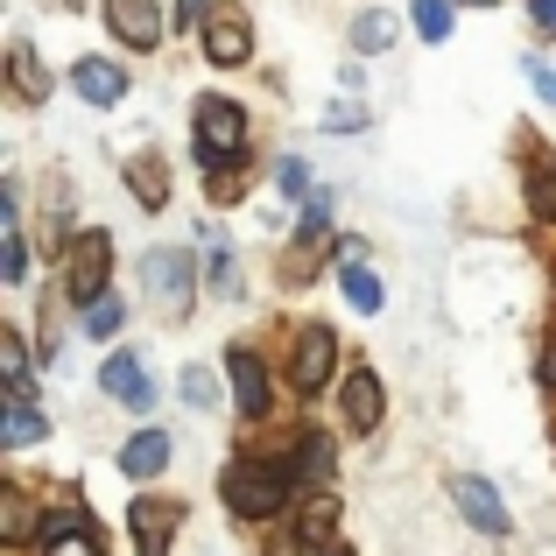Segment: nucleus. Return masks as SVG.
<instances>
[{
	"instance_id": "nucleus-1",
	"label": "nucleus",
	"mask_w": 556,
	"mask_h": 556,
	"mask_svg": "<svg viewBox=\"0 0 556 556\" xmlns=\"http://www.w3.org/2000/svg\"><path fill=\"white\" fill-rule=\"evenodd\" d=\"M289 486H296V472L289 465H232L226 472V501L240 521H268L289 507Z\"/></svg>"
},
{
	"instance_id": "nucleus-2",
	"label": "nucleus",
	"mask_w": 556,
	"mask_h": 556,
	"mask_svg": "<svg viewBox=\"0 0 556 556\" xmlns=\"http://www.w3.org/2000/svg\"><path fill=\"white\" fill-rule=\"evenodd\" d=\"M106 275H113V232H78V240L64 247V289L78 303H99L106 296Z\"/></svg>"
},
{
	"instance_id": "nucleus-3",
	"label": "nucleus",
	"mask_w": 556,
	"mask_h": 556,
	"mask_svg": "<svg viewBox=\"0 0 556 556\" xmlns=\"http://www.w3.org/2000/svg\"><path fill=\"white\" fill-rule=\"evenodd\" d=\"M190 275H198V268H190L184 247H155V254L141 261V289H149V303L163 317H184L190 311Z\"/></svg>"
},
{
	"instance_id": "nucleus-4",
	"label": "nucleus",
	"mask_w": 556,
	"mask_h": 556,
	"mask_svg": "<svg viewBox=\"0 0 556 556\" xmlns=\"http://www.w3.org/2000/svg\"><path fill=\"white\" fill-rule=\"evenodd\" d=\"M247 149V113L232 106V99H198V155L204 163H240Z\"/></svg>"
},
{
	"instance_id": "nucleus-5",
	"label": "nucleus",
	"mask_w": 556,
	"mask_h": 556,
	"mask_svg": "<svg viewBox=\"0 0 556 556\" xmlns=\"http://www.w3.org/2000/svg\"><path fill=\"white\" fill-rule=\"evenodd\" d=\"M127 529H135L141 556H169V543H177V529H184V507L163 501V493H141V501H127Z\"/></svg>"
},
{
	"instance_id": "nucleus-6",
	"label": "nucleus",
	"mask_w": 556,
	"mask_h": 556,
	"mask_svg": "<svg viewBox=\"0 0 556 556\" xmlns=\"http://www.w3.org/2000/svg\"><path fill=\"white\" fill-rule=\"evenodd\" d=\"M331 367H339V331L331 325H303V339H296V388L303 394H325L331 388Z\"/></svg>"
},
{
	"instance_id": "nucleus-7",
	"label": "nucleus",
	"mask_w": 556,
	"mask_h": 556,
	"mask_svg": "<svg viewBox=\"0 0 556 556\" xmlns=\"http://www.w3.org/2000/svg\"><path fill=\"white\" fill-rule=\"evenodd\" d=\"M451 501H458V515L472 521L479 535H507V501L479 472H458V479H451Z\"/></svg>"
},
{
	"instance_id": "nucleus-8",
	"label": "nucleus",
	"mask_w": 556,
	"mask_h": 556,
	"mask_svg": "<svg viewBox=\"0 0 556 556\" xmlns=\"http://www.w3.org/2000/svg\"><path fill=\"white\" fill-rule=\"evenodd\" d=\"M204 56H212L218 71H232V64H247V56H254V28H247L240 8H218L212 22H204Z\"/></svg>"
},
{
	"instance_id": "nucleus-9",
	"label": "nucleus",
	"mask_w": 556,
	"mask_h": 556,
	"mask_svg": "<svg viewBox=\"0 0 556 556\" xmlns=\"http://www.w3.org/2000/svg\"><path fill=\"white\" fill-rule=\"evenodd\" d=\"M339 402H345V422H353V437H374L380 416H388V394H380V374L353 367L339 380Z\"/></svg>"
},
{
	"instance_id": "nucleus-10",
	"label": "nucleus",
	"mask_w": 556,
	"mask_h": 556,
	"mask_svg": "<svg viewBox=\"0 0 556 556\" xmlns=\"http://www.w3.org/2000/svg\"><path fill=\"white\" fill-rule=\"evenodd\" d=\"M226 374H232V402H240V416H247V422H261V416L275 408V394H268V367H261L247 345H232V353H226Z\"/></svg>"
},
{
	"instance_id": "nucleus-11",
	"label": "nucleus",
	"mask_w": 556,
	"mask_h": 556,
	"mask_svg": "<svg viewBox=\"0 0 556 556\" xmlns=\"http://www.w3.org/2000/svg\"><path fill=\"white\" fill-rule=\"evenodd\" d=\"M106 22L127 50H155L163 42V8L155 0H106Z\"/></svg>"
},
{
	"instance_id": "nucleus-12",
	"label": "nucleus",
	"mask_w": 556,
	"mask_h": 556,
	"mask_svg": "<svg viewBox=\"0 0 556 556\" xmlns=\"http://www.w3.org/2000/svg\"><path fill=\"white\" fill-rule=\"evenodd\" d=\"M99 388H106L121 408H135V416H149V408H155V388H149V374H141L135 353H113L106 374H99Z\"/></svg>"
},
{
	"instance_id": "nucleus-13",
	"label": "nucleus",
	"mask_w": 556,
	"mask_h": 556,
	"mask_svg": "<svg viewBox=\"0 0 556 556\" xmlns=\"http://www.w3.org/2000/svg\"><path fill=\"white\" fill-rule=\"evenodd\" d=\"M71 85H78L85 106H121V99H127V71H121V64H106V56H78Z\"/></svg>"
},
{
	"instance_id": "nucleus-14",
	"label": "nucleus",
	"mask_w": 556,
	"mask_h": 556,
	"mask_svg": "<svg viewBox=\"0 0 556 556\" xmlns=\"http://www.w3.org/2000/svg\"><path fill=\"white\" fill-rule=\"evenodd\" d=\"M331 529H339V501L317 486L311 501L296 507V549H303V556H325V549H331Z\"/></svg>"
},
{
	"instance_id": "nucleus-15",
	"label": "nucleus",
	"mask_w": 556,
	"mask_h": 556,
	"mask_svg": "<svg viewBox=\"0 0 556 556\" xmlns=\"http://www.w3.org/2000/svg\"><path fill=\"white\" fill-rule=\"evenodd\" d=\"M163 465H169V437H163V430H135V437L121 444V472H127V479H155Z\"/></svg>"
},
{
	"instance_id": "nucleus-16",
	"label": "nucleus",
	"mask_w": 556,
	"mask_h": 556,
	"mask_svg": "<svg viewBox=\"0 0 556 556\" xmlns=\"http://www.w3.org/2000/svg\"><path fill=\"white\" fill-rule=\"evenodd\" d=\"M127 190H135L141 212H163V204H169V169H163V155H135V163H127Z\"/></svg>"
},
{
	"instance_id": "nucleus-17",
	"label": "nucleus",
	"mask_w": 556,
	"mask_h": 556,
	"mask_svg": "<svg viewBox=\"0 0 556 556\" xmlns=\"http://www.w3.org/2000/svg\"><path fill=\"white\" fill-rule=\"evenodd\" d=\"M8 78H14V92H22L28 106H36V99H50V78H42V64H36V50H28V42H14V50H8Z\"/></svg>"
},
{
	"instance_id": "nucleus-18",
	"label": "nucleus",
	"mask_w": 556,
	"mask_h": 556,
	"mask_svg": "<svg viewBox=\"0 0 556 556\" xmlns=\"http://www.w3.org/2000/svg\"><path fill=\"white\" fill-rule=\"evenodd\" d=\"M0 535H8L14 549H22L28 535H36V507H28V493H22V486H8V493H0Z\"/></svg>"
},
{
	"instance_id": "nucleus-19",
	"label": "nucleus",
	"mask_w": 556,
	"mask_h": 556,
	"mask_svg": "<svg viewBox=\"0 0 556 556\" xmlns=\"http://www.w3.org/2000/svg\"><path fill=\"white\" fill-rule=\"evenodd\" d=\"M0 367H8V402H36V380H28V353L14 331H0Z\"/></svg>"
},
{
	"instance_id": "nucleus-20",
	"label": "nucleus",
	"mask_w": 556,
	"mask_h": 556,
	"mask_svg": "<svg viewBox=\"0 0 556 556\" xmlns=\"http://www.w3.org/2000/svg\"><path fill=\"white\" fill-rule=\"evenodd\" d=\"M339 282H345V303H353L359 317H374V311H380V282H374V268H367V261L339 268Z\"/></svg>"
},
{
	"instance_id": "nucleus-21",
	"label": "nucleus",
	"mask_w": 556,
	"mask_h": 556,
	"mask_svg": "<svg viewBox=\"0 0 556 556\" xmlns=\"http://www.w3.org/2000/svg\"><path fill=\"white\" fill-rule=\"evenodd\" d=\"M0 444H14V451H22V444H42V416L28 402H8V416H0Z\"/></svg>"
},
{
	"instance_id": "nucleus-22",
	"label": "nucleus",
	"mask_w": 556,
	"mask_h": 556,
	"mask_svg": "<svg viewBox=\"0 0 556 556\" xmlns=\"http://www.w3.org/2000/svg\"><path fill=\"white\" fill-rule=\"evenodd\" d=\"M121 325H127V303H121V296H99V303H85V331H92V339H113Z\"/></svg>"
},
{
	"instance_id": "nucleus-23",
	"label": "nucleus",
	"mask_w": 556,
	"mask_h": 556,
	"mask_svg": "<svg viewBox=\"0 0 556 556\" xmlns=\"http://www.w3.org/2000/svg\"><path fill=\"white\" fill-rule=\"evenodd\" d=\"M416 36L422 42H444L451 36V0H416Z\"/></svg>"
},
{
	"instance_id": "nucleus-24",
	"label": "nucleus",
	"mask_w": 556,
	"mask_h": 556,
	"mask_svg": "<svg viewBox=\"0 0 556 556\" xmlns=\"http://www.w3.org/2000/svg\"><path fill=\"white\" fill-rule=\"evenodd\" d=\"M529 212H535V218H549V226H556V163H543V169L529 177Z\"/></svg>"
},
{
	"instance_id": "nucleus-25",
	"label": "nucleus",
	"mask_w": 556,
	"mask_h": 556,
	"mask_svg": "<svg viewBox=\"0 0 556 556\" xmlns=\"http://www.w3.org/2000/svg\"><path fill=\"white\" fill-rule=\"evenodd\" d=\"M388 36H394V22H388V14H359V22H353V50H388Z\"/></svg>"
},
{
	"instance_id": "nucleus-26",
	"label": "nucleus",
	"mask_w": 556,
	"mask_h": 556,
	"mask_svg": "<svg viewBox=\"0 0 556 556\" xmlns=\"http://www.w3.org/2000/svg\"><path fill=\"white\" fill-rule=\"evenodd\" d=\"M184 402H190V408H218V380H212V367H184Z\"/></svg>"
},
{
	"instance_id": "nucleus-27",
	"label": "nucleus",
	"mask_w": 556,
	"mask_h": 556,
	"mask_svg": "<svg viewBox=\"0 0 556 556\" xmlns=\"http://www.w3.org/2000/svg\"><path fill=\"white\" fill-rule=\"evenodd\" d=\"M28 275V247H22V232H0V282H22Z\"/></svg>"
},
{
	"instance_id": "nucleus-28",
	"label": "nucleus",
	"mask_w": 556,
	"mask_h": 556,
	"mask_svg": "<svg viewBox=\"0 0 556 556\" xmlns=\"http://www.w3.org/2000/svg\"><path fill=\"white\" fill-rule=\"evenodd\" d=\"M325 226H331V190H317V198L303 204V226H296V240H325Z\"/></svg>"
},
{
	"instance_id": "nucleus-29",
	"label": "nucleus",
	"mask_w": 556,
	"mask_h": 556,
	"mask_svg": "<svg viewBox=\"0 0 556 556\" xmlns=\"http://www.w3.org/2000/svg\"><path fill=\"white\" fill-rule=\"evenodd\" d=\"M275 184H282V190H289V198H303V204H311V198H317V190H311V169H303V163H296V155H289V163H275Z\"/></svg>"
},
{
	"instance_id": "nucleus-30",
	"label": "nucleus",
	"mask_w": 556,
	"mask_h": 556,
	"mask_svg": "<svg viewBox=\"0 0 556 556\" xmlns=\"http://www.w3.org/2000/svg\"><path fill=\"white\" fill-rule=\"evenodd\" d=\"M331 472V437H303V479H325Z\"/></svg>"
},
{
	"instance_id": "nucleus-31",
	"label": "nucleus",
	"mask_w": 556,
	"mask_h": 556,
	"mask_svg": "<svg viewBox=\"0 0 556 556\" xmlns=\"http://www.w3.org/2000/svg\"><path fill=\"white\" fill-rule=\"evenodd\" d=\"M204 190L226 204V198H240V190H247V177H240V169H212V177H204Z\"/></svg>"
},
{
	"instance_id": "nucleus-32",
	"label": "nucleus",
	"mask_w": 556,
	"mask_h": 556,
	"mask_svg": "<svg viewBox=\"0 0 556 556\" xmlns=\"http://www.w3.org/2000/svg\"><path fill=\"white\" fill-rule=\"evenodd\" d=\"M177 28H190V22H212V0H177V14H169Z\"/></svg>"
},
{
	"instance_id": "nucleus-33",
	"label": "nucleus",
	"mask_w": 556,
	"mask_h": 556,
	"mask_svg": "<svg viewBox=\"0 0 556 556\" xmlns=\"http://www.w3.org/2000/svg\"><path fill=\"white\" fill-rule=\"evenodd\" d=\"M325 127H331V135H339V127H367V106H331Z\"/></svg>"
},
{
	"instance_id": "nucleus-34",
	"label": "nucleus",
	"mask_w": 556,
	"mask_h": 556,
	"mask_svg": "<svg viewBox=\"0 0 556 556\" xmlns=\"http://www.w3.org/2000/svg\"><path fill=\"white\" fill-rule=\"evenodd\" d=\"M204 282H212L218 296H226V289H232V254H212V275H204Z\"/></svg>"
},
{
	"instance_id": "nucleus-35",
	"label": "nucleus",
	"mask_w": 556,
	"mask_h": 556,
	"mask_svg": "<svg viewBox=\"0 0 556 556\" xmlns=\"http://www.w3.org/2000/svg\"><path fill=\"white\" fill-rule=\"evenodd\" d=\"M529 8H535V22H543V28H556V0H529Z\"/></svg>"
},
{
	"instance_id": "nucleus-36",
	"label": "nucleus",
	"mask_w": 556,
	"mask_h": 556,
	"mask_svg": "<svg viewBox=\"0 0 556 556\" xmlns=\"http://www.w3.org/2000/svg\"><path fill=\"white\" fill-rule=\"evenodd\" d=\"M535 374H543V388H556V345L543 353V367H535Z\"/></svg>"
},
{
	"instance_id": "nucleus-37",
	"label": "nucleus",
	"mask_w": 556,
	"mask_h": 556,
	"mask_svg": "<svg viewBox=\"0 0 556 556\" xmlns=\"http://www.w3.org/2000/svg\"><path fill=\"white\" fill-rule=\"evenodd\" d=\"M535 85H543V99H556V78H549V71H543V64H535Z\"/></svg>"
},
{
	"instance_id": "nucleus-38",
	"label": "nucleus",
	"mask_w": 556,
	"mask_h": 556,
	"mask_svg": "<svg viewBox=\"0 0 556 556\" xmlns=\"http://www.w3.org/2000/svg\"><path fill=\"white\" fill-rule=\"evenodd\" d=\"M465 8H501V0H465Z\"/></svg>"
}]
</instances>
